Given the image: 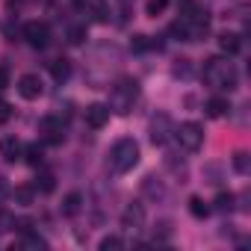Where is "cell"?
Returning a JSON list of instances; mask_svg holds the SVG:
<instances>
[{"mask_svg": "<svg viewBox=\"0 0 251 251\" xmlns=\"http://www.w3.org/2000/svg\"><path fill=\"white\" fill-rule=\"evenodd\" d=\"M136 163H139V145H136L130 136L118 139V142L109 148V169H112V172L124 175V172H130Z\"/></svg>", "mask_w": 251, "mask_h": 251, "instance_id": "1", "label": "cell"}, {"mask_svg": "<svg viewBox=\"0 0 251 251\" xmlns=\"http://www.w3.org/2000/svg\"><path fill=\"white\" fill-rule=\"evenodd\" d=\"M204 80L213 86V89H233L236 86V68L227 62V59H207L204 65Z\"/></svg>", "mask_w": 251, "mask_h": 251, "instance_id": "2", "label": "cell"}, {"mask_svg": "<svg viewBox=\"0 0 251 251\" xmlns=\"http://www.w3.org/2000/svg\"><path fill=\"white\" fill-rule=\"evenodd\" d=\"M136 95H139V86H136V80H121L115 89H112V100H109V109H115V112H130V106H133V100H136Z\"/></svg>", "mask_w": 251, "mask_h": 251, "instance_id": "3", "label": "cell"}, {"mask_svg": "<svg viewBox=\"0 0 251 251\" xmlns=\"http://www.w3.org/2000/svg\"><path fill=\"white\" fill-rule=\"evenodd\" d=\"M175 136H177V142H180L183 151H198L204 145V127H201V124H195V121L180 124V127L175 130Z\"/></svg>", "mask_w": 251, "mask_h": 251, "instance_id": "4", "label": "cell"}, {"mask_svg": "<svg viewBox=\"0 0 251 251\" xmlns=\"http://www.w3.org/2000/svg\"><path fill=\"white\" fill-rule=\"evenodd\" d=\"M24 39L33 48H45L50 42V27L45 21H30V24H24Z\"/></svg>", "mask_w": 251, "mask_h": 251, "instance_id": "5", "label": "cell"}, {"mask_svg": "<svg viewBox=\"0 0 251 251\" xmlns=\"http://www.w3.org/2000/svg\"><path fill=\"white\" fill-rule=\"evenodd\" d=\"M42 92H45V83L39 80V74H24V77L18 80V95H21L24 100H39Z\"/></svg>", "mask_w": 251, "mask_h": 251, "instance_id": "6", "label": "cell"}, {"mask_svg": "<svg viewBox=\"0 0 251 251\" xmlns=\"http://www.w3.org/2000/svg\"><path fill=\"white\" fill-rule=\"evenodd\" d=\"M109 103H89L86 106V124L92 130H100V127H106V121H109Z\"/></svg>", "mask_w": 251, "mask_h": 251, "instance_id": "7", "label": "cell"}, {"mask_svg": "<svg viewBox=\"0 0 251 251\" xmlns=\"http://www.w3.org/2000/svg\"><path fill=\"white\" fill-rule=\"evenodd\" d=\"M169 133H172V118L169 115H157L151 121V142L154 145H163L169 139Z\"/></svg>", "mask_w": 251, "mask_h": 251, "instance_id": "8", "label": "cell"}, {"mask_svg": "<svg viewBox=\"0 0 251 251\" xmlns=\"http://www.w3.org/2000/svg\"><path fill=\"white\" fill-rule=\"evenodd\" d=\"M21 154H24V145H21V139H15V136H6L3 142H0V157H3L6 163H15V160H21Z\"/></svg>", "mask_w": 251, "mask_h": 251, "instance_id": "9", "label": "cell"}, {"mask_svg": "<svg viewBox=\"0 0 251 251\" xmlns=\"http://www.w3.org/2000/svg\"><path fill=\"white\" fill-rule=\"evenodd\" d=\"M142 222H145V207L142 204H130L127 210L121 213V225L124 227H139Z\"/></svg>", "mask_w": 251, "mask_h": 251, "instance_id": "10", "label": "cell"}, {"mask_svg": "<svg viewBox=\"0 0 251 251\" xmlns=\"http://www.w3.org/2000/svg\"><path fill=\"white\" fill-rule=\"evenodd\" d=\"M219 48L230 56V53H236V50L242 48V36H239V33H222V36H219Z\"/></svg>", "mask_w": 251, "mask_h": 251, "instance_id": "11", "label": "cell"}, {"mask_svg": "<svg viewBox=\"0 0 251 251\" xmlns=\"http://www.w3.org/2000/svg\"><path fill=\"white\" fill-rule=\"evenodd\" d=\"M80 207H83V195H80V192H68L65 201H62V213H65V216H77Z\"/></svg>", "mask_w": 251, "mask_h": 251, "instance_id": "12", "label": "cell"}, {"mask_svg": "<svg viewBox=\"0 0 251 251\" xmlns=\"http://www.w3.org/2000/svg\"><path fill=\"white\" fill-rule=\"evenodd\" d=\"M227 109H230V103H227L225 98H210V100H207V115H210V118H222Z\"/></svg>", "mask_w": 251, "mask_h": 251, "instance_id": "13", "label": "cell"}, {"mask_svg": "<svg viewBox=\"0 0 251 251\" xmlns=\"http://www.w3.org/2000/svg\"><path fill=\"white\" fill-rule=\"evenodd\" d=\"M210 210H213V207H210L204 198H198V195H192V198H189V213H192L195 219H207V216H210Z\"/></svg>", "mask_w": 251, "mask_h": 251, "instance_id": "14", "label": "cell"}, {"mask_svg": "<svg viewBox=\"0 0 251 251\" xmlns=\"http://www.w3.org/2000/svg\"><path fill=\"white\" fill-rule=\"evenodd\" d=\"M50 74H53V80H68V74H71V62L68 59H56V62H50Z\"/></svg>", "mask_w": 251, "mask_h": 251, "instance_id": "15", "label": "cell"}, {"mask_svg": "<svg viewBox=\"0 0 251 251\" xmlns=\"http://www.w3.org/2000/svg\"><path fill=\"white\" fill-rule=\"evenodd\" d=\"M230 163H233V172H236V175H248V172H251V157H248L245 151H236Z\"/></svg>", "mask_w": 251, "mask_h": 251, "instance_id": "16", "label": "cell"}, {"mask_svg": "<svg viewBox=\"0 0 251 251\" xmlns=\"http://www.w3.org/2000/svg\"><path fill=\"white\" fill-rule=\"evenodd\" d=\"M92 15H95V21H109V3L106 0H92Z\"/></svg>", "mask_w": 251, "mask_h": 251, "instance_id": "17", "label": "cell"}, {"mask_svg": "<svg viewBox=\"0 0 251 251\" xmlns=\"http://www.w3.org/2000/svg\"><path fill=\"white\" fill-rule=\"evenodd\" d=\"M12 195H15V201H18V204H24V207H27V204H33V198H36V186H18Z\"/></svg>", "mask_w": 251, "mask_h": 251, "instance_id": "18", "label": "cell"}, {"mask_svg": "<svg viewBox=\"0 0 251 251\" xmlns=\"http://www.w3.org/2000/svg\"><path fill=\"white\" fill-rule=\"evenodd\" d=\"M233 201H236V198H233V192H219L213 204H216V210H219V213H227V210H233Z\"/></svg>", "mask_w": 251, "mask_h": 251, "instance_id": "19", "label": "cell"}, {"mask_svg": "<svg viewBox=\"0 0 251 251\" xmlns=\"http://www.w3.org/2000/svg\"><path fill=\"white\" fill-rule=\"evenodd\" d=\"M166 9H169V0H148V3H145V15H151V18L163 15Z\"/></svg>", "mask_w": 251, "mask_h": 251, "instance_id": "20", "label": "cell"}, {"mask_svg": "<svg viewBox=\"0 0 251 251\" xmlns=\"http://www.w3.org/2000/svg\"><path fill=\"white\" fill-rule=\"evenodd\" d=\"M53 186H56V183H53V175H50V172H42V175L36 177V189H39V192H53Z\"/></svg>", "mask_w": 251, "mask_h": 251, "instance_id": "21", "label": "cell"}, {"mask_svg": "<svg viewBox=\"0 0 251 251\" xmlns=\"http://www.w3.org/2000/svg\"><path fill=\"white\" fill-rule=\"evenodd\" d=\"M21 157H24L30 166H39V163H42V148H39V145H27Z\"/></svg>", "mask_w": 251, "mask_h": 251, "instance_id": "22", "label": "cell"}, {"mask_svg": "<svg viewBox=\"0 0 251 251\" xmlns=\"http://www.w3.org/2000/svg\"><path fill=\"white\" fill-rule=\"evenodd\" d=\"M21 245H24V248H48V242H45V239H42L39 233H30V230L24 233V239H21Z\"/></svg>", "mask_w": 251, "mask_h": 251, "instance_id": "23", "label": "cell"}, {"mask_svg": "<svg viewBox=\"0 0 251 251\" xmlns=\"http://www.w3.org/2000/svg\"><path fill=\"white\" fill-rule=\"evenodd\" d=\"M98 248H100V251H115V248H121V239H118L115 233H112V236H103V239L98 242Z\"/></svg>", "mask_w": 251, "mask_h": 251, "instance_id": "24", "label": "cell"}, {"mask_svg": "<svg viewBox=\"0 0 251 251\" xmlns=\"http://www.w3.org/2000/svg\"><path fill=\"white\" fill-rule=\"evenodd\" d=\"M68 42H71V45H83V42H86V27H74V30L68 33Z\"/></svg>", "mask_w": 251, "mask_h": 251, "instance_id": "25", "label": "cell"}, {"mask_svg": "<svg viewBox=\"0 0 251 251\" xmlns=\"http://www.w3.org/2000/svg\"><path fill=\"white\" fill-rule=\"evenodd\" d=\"M9 118H12V106L6 100H0V124H6Z\"/></svg>", "mask_w": 251, "mask_h": 251, "instance_id": "26", "label": "cell"}, {"mask_svg": "<svg viewBox=\"0 0 251 251\" xmlns=\"http://www.w3.org/2000/svg\"><path fill=\"white\" fill-rule=\"evenodd\" d=\"M175 74H177V77H189V59H180V62L175 65Z\"/></svg>", "mask_w": 251, "mask_h": 251, "instance_id": "27", "label": "cell"}, {"mask_svg": "<svg viewBox=\"0 0 251 251\" xmlns=\"http://www.w3.org/2000/svg\"><path fill=\"white\" fill-rule=\"evenodd\" d=\"M9 227H15V219L9 213H0V230H9Z\"/></svg>", "mask_w": 251, "mask_h": 251, "instance_id": "28", "label": "cell"}, {"mask_svg": "<svg viewBox=\"0 0 251 251\" xmlns=\"http://www.w3.org/2000/svg\"><path fill=\"white\" fill-rule=\"evenodd\" d=\"M9 89V68L6 65H0V92Z\"/></svg>", "mask_w": 251, "mask_h": 251, "instance_id": "29", "label": "cell"}, {"mask_svg": "<svg viewBox=\"0 0 251 251\" xmlns=\"http://www.w3.org/2000/svg\"><path fill=\"white\" fill-rule=\"evenodd\" d=\"M6 189V183H3V175H0V192H3Z\"/></svg>", "mask_w": 251, "mask_h": 251, "instance_id": "30", "label": "cell"}]
</instances>
